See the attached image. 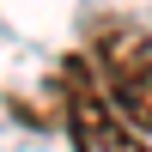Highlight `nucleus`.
Returning a JSON list of instances; mask_svg holds the SVG:
<instances>
[{
    "label": "nucleus",
    "instance_id": "2",
    "mask_svg": "<svg viewBox=\"0 0 152 152\" xmlns=\"http://www.w3.org/2000/svg\"><path fill=\"white\" fill-rule=\"evenodd\" d=\"M61 104H67V134L79 152H152V140L110 104L104 79L85 55H73L61 67Z\"/></svg>",
    "mask_w": 152,
    "mask_h": 152
},
{
    "label": "nucleus",
    "instance_id": "1",
    "mask_svg": "<svg viewBox=\"0 0 152 152\" xmlns=\"http://www.w3.org/2000/svg\"><path fill=\"white\" fill-rule=\"evenodd\" d=\"M85 61L97 67L110 104H116L140 134H152V37L140 24H128V18H104Z\"/></svg>",
    "mask_w": 152,
    "mask_h": 152
}]
</instances>
